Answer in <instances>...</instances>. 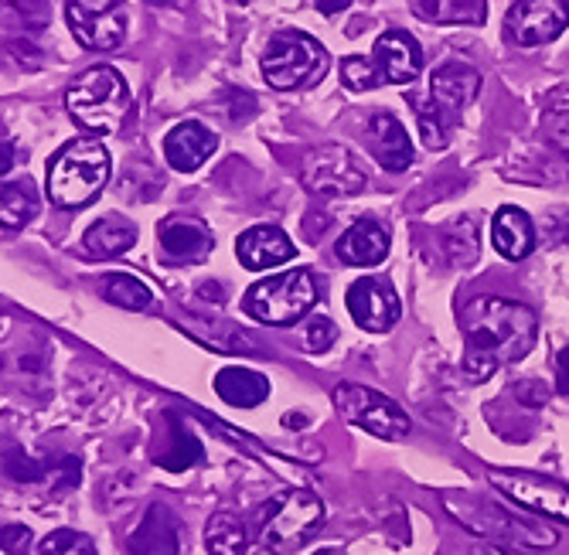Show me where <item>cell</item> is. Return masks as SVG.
I'll list each match as a JSON object with an SVG mask.
<instances>
[{
	"mask_svg": "<svg viewBox=\"0 0 569 555\" xmlns=\"http://www.w3.org/2000/svg\"><path fill=\"white\" fill-rule=\"evenodd\" d=\"M102 293H107L110 304L123 307V311H147L153 304V293L143 280L130 276V273H113L102 280Z\"/></svg>",
	"mask_w": 569,
	"mask_h": 555,
	"instance_id": "obj_30",
	"label": "cell"
},
{
	"mask_svg": "<svg viewBox=\"0 0 569 555\" xmlns=\"http://www.w3.org/2000/svg\"><path fill=\"white\" fill-rule=\"evenodd\" d=\"M137 242V225L123 215H107L86 229L82 245L89 256H120Z\"/></svg>",
	"mask_w": 569,
	"mask_h": 555,
	"instance_id": "obj_25",
	"label": "cell"
},
{
	"mask_svg": "<svg viewBox=\"0 0 569 555\" xmlns=\"http://www.w3.org/2000/svg\"><path fill=\"white\" fill-rule=\"evenodd\" d=\"M389 256V229L379 219H358L338 239V260L351 266H379Z\"/></svg>",
	"mask_w": 569,
	"mask_h": 555,
	"instance_id": "obj_20",
	"label": "cell"
},
{
	"mask_svg": "<svg viewBox=\"0 0 569 555\" xmlns=\"http://www.w3.org/2000/svg\"><path fill=\"white\" fill-rule=\"evenodd\" d=\"M348 311H351V317H355V324L361 331L382 334V331H389L399 321V311L402 307H399L396 290L386 280L361 276L348 290Z\"/></svg>",
	"mask_w": 569,
	"mask_h": 555,
	"instance_id": "obj_13",
	"label": "cell"
},
{
	"mask_svg": "<svg viewBox=\"0 0 569 555\" xmlns=\"http://www.w3.org/2000/svg\"><path fill=\"white\" fill-rule=\"evenodd\" d=\"M51 21V4L48 0H0V24L11 31H28L38 34Z\"/></svg>",
	"mask_w": 569,
	"mask_h": 555,
	"instance_id": "obj_28",
	"label": "cell"
},
{
	"mask_svg": "<svg viewBox=\"0 0 569 555\" xmlns=\"http://www.w3.org/2000/svg\"><path fill=\"white\" fill-rule=\"evenodd\" d=\"M488 481L508 501L519 504V508L569 525V487L566 484L539 477V474H522V471H491Z\"/></svg>",
	"mask_w": 569,
	"mask_h": 555,
	"instance_id": "obj_10",
	"label": "cell"
},
{
	"mask_svg": "<svg viewBox=\"0 0 569 555\" xmlns=\"http://www.w3.org/2000/svg\"><path fill=\"white\" fill-rule=\"evenodd\" d=\"M341 82H345V89H351V92H369V89L382 85V75H379V69H376L372 59H358V56H351V59L341 62Z\"/></svg>",
	"mask_w": 569,
	"mask_h": 555,
	"instance_id": "obj_33",
	"label": "cell"
},
{
	"mask_svg": "<svg viewBox=\"0 0 569 555\" xmlns=\"http://www.w3.org/2000/svg\"><path fill=\"white\" fill-rule=\"evenodd\" d=\"M204 545H209L212 555H246V528L236 515L219 512L209 518V528H204Z\"/></svg>",
	"mask_w": 569,
	"mask_h": 555,
	"instance_id": "obj_29",
	"label": "cell"
},
{
	"mask_svg": "<svg viewBox=\"0 0 569 555\" xmlns=\"http://www.w3.org/2000/svg\"><path fill=\"white\" fill-rule=\"evenodd\" d=\"M66 18L89 52H110L127 34V0H69Z\"/></svg>",
	"mask_w": 569,
	"mask_h": 555,
	"instance_id": "obj_9",
	"label": "cell"
},
{
	"mask_svg": "<svg viewBox=\"0 0 569 555\" xmlns=\"http://www.w3.org/2000/svg\"><path fill=\"white\" fill-rule=\"evenodd\" d=\"M18 164V147L14 143H0V181H4Z\"/></svg>",
	"mask_w": 569,
	"mask_h": 555,
	"instance_id": "obj_38",
	"label": "cell"
},
{
	"mask_svg": "<svg viewBox=\"0 0 569 555\" xmlns=\"http://www.w3.org/2000/svg\"><path fill=\"white\" fill-rule=\"evenodd\" d=\"M335 406L338 413L361 426L366 433L379 436V440H389V443H399L409 436V416L396 406L392 398H386L382 392L376 389H366V385H351V382H341L335 389Z\"/></svg>",
	"mask_w": 569,
	"mask_h": 555,
	"instance_id": "obj_8",
	"label": "cell"
},
{
	"mask_svg": "<svg viewBox=\"0 0 569 555\" xmlns=\"http://www.w3.org/2000/svg\"><path fill=\"white\" fill-rule=\"evenodd\" d=\"M41 555H96V545L89 535L76 532V528H56L38 548Z\"/></svg>",
	"mask_w": 569,
	"mask_h": 555,
	"instance_id": "obj_32",
	"label": "cell"
},
{
	"mask_svg": "<svg viewBox=\"0 0 569 555\" xmlns=\"http://www.w3.org/2000/svg\"><path fill=\"white\" fill-rule=\"evenodd\" d=\"M372 62H376L382 82H389V85L417 82V75L423 72L420 41L412 34H406V31H386L372 48Z\"/></svg>",
	"mask_w": 569,
	"mask_h": 555,
	"instance_id": "obj_16",
	"label": "cell"
},
{
	"mask_svg": "<svg viewBox=\"0 0 569 555\" xmlns=\"http://www.w3.org/2000/svg\"><path fill=\"white\" fill-rule=\"evenodd\" d=\"M515 398L526 402V406H542V402L549 398V389H546V382L526 379V382L515 385Z\"/></svg>",
	"mask_w": 569,
	"mask_h": 555,
	"instance_id": "obj_37",
	"label": "cell"
},
{
	"mask_svg": "<svg viewBox=\"0 0 569 555\" xmlns=\"http://www.w3.org/2000/svg\"><path fill=\"white\" fill-rule=\"evenodd\" d=\"M28 545H31V528H24V525H4V528H0V548H4V552L21 555Z\"/></svg>",
	"mask_w": 569,
	"mask_h": 555,
	"instance_id": "obj_35",
	"label": "cell"
},
{
	"mask_svg": "<svg viewBox=\"0 0 569 555\" xmlns=\"http://www.w3.org/2000/svg\"><path fill=\"white\" fill-rule=\"evenodd\" d=\"M325 501H318L310 491H283L263 515L260 525V545L273 555H290L300 545L315 538V532L325 522Z\"/></svg>",
	"mask_w": 569,
	"mask_h": 555,
	"instance_id": "obj_6",
	"label": "cell"
},
{
	"mask_svg": "<svg viewBox=\"0 0 569 555\" xmlns=\"http://www.w3.org/2000/svg\"><path fill=\"white\" fill-rule=\"evenodd\" d=\"M569 24V0H519L508 11V34L522 48L556 41Z\"/></svg>",
	"mask_w": 569,
	"mask_h": 555,
	"instance_id": "obj_12",
	"label": "cell"
},
{
	"mask_svg": "<svg viewBox=\"0 0 569 555\" xmlns=\"http://www.w3.org/2000/svg\"><path fill=\"white\" fill-rule=\"evenodd\" d=\"M328 72V52L318 38L303 31H280L263 52V75L273 89H300Z\"/></svg>",
	"mask_w": 569,
	"mask_h": 555,
	"instance_id": "obj_7",
	"label": "cell"
},
{
	"mask_svg": "<svg viewBox=\"0 0 569 555\" xmlns=\"http://www.w3.org/2000/svg\"><path fill=\"white\" fill-rule=\"evenodd\" d=\"M236 256L246 270L260 273V270H273V266H283L287 260H293V242L277 225H256L239 235Z\"/></svg>",
	"mask_w": 569,
	"mask_h": 555,
	"instance_id": "obj_19",
	"label": "cell"
},
{
	"mask_svg": "<svg viewBox=\"0 0 569 555\" xmlns=\"http://www.w3.org/2000/svg\"><path fill=\"white\" fill-rule=\"evenodd\" d=\"M147 4H171V0H147Z\"/></svg>",
	"mask_w": 569,
	"mask_h": 555,
	"instance_id": "obj_43",
	"label": "cell"
},
{
	"mask_svg": "<svg viewBox=\"0 0 569 555\" xmlns=\"http://www.w3.org/2000/svg\"><path fill=\"white\" fill-rule=\"evenodd\" d=\"M549 137L556 140L559 150H566V154H569V103L559 107L556 113H549Z\"/></svg>",
	"mask_w": 569,
	"mask_h": 555,
	"instance_id": "obj_36",
	"label": "cell"
},
{
	"mask_svg": "<svg viewBox=\"0 0 569 555\" xmlns=\"http://www.w3.org/2000/svg\"><path fill=\"white\" fill-rule=\"evenodd\" d=\"M216 392L236 410H252L270 395V379L252 369H222L216 375Z\"/></svg>",
	"mask_w": 569,
	"mask_h": 555,
	"instance_id": "obj_24",
	"label": "cell"
},
{
	"mask_svg": "<svg viewBox=\"0 0 569 555\" xmlns=\"http://www.w3.org/2000/svg\"><path fill=\"white\" fill-rule=\"evenodd\" d=\"M66 107L69 117L89 130V133H110L120 127L127 107H130V89L127 79L110 69V65H96L86 69L66 92Z\"/></svg>",
	"mask_w": 569,
	"mask_h": 555,
	"instance_id": "obj_3",
	"label": "cell"
},
{
	"mask_svg": "<svg viewBox=\"0 0 569 555\" xmlns=\"http://www.w3.org/2000/svg\"><path fill=\"white\" fill-rule=\"evenodd\" d=\"M219 147V137L198 123V120H188V123H178L168 137H164V161L181 171V174H191L198 171L204 161H209L216 154Z\"/></svg>",
	"mask_w": 569,
	"mask_h": 555,
	"instance_id": "obj_18",
	"label": "cell"
},
{
	"mask_svg": "<svg viewBox=\"0 0 569 555\" xmlns=\"http://www.w3.org/2000/svg\"><path fill=\"white\" fill-rule=\"evenodd\" d=\"M412 110H417V120H420V133H423V143L430 150H443L450 143V130H453V120L437 110L430 99H412Z\"/></svg>",
	"mask_w": 569,
	"mask_h": 555,
	"instance_id": "obj_31",
	"label": "cell"
},
{
	"mask_svg": "<svg viewBox=\"0 0 569 555\" xmlns=\"http://www.w3.org/2000/svg\"><path fill=\"white\" fill-rule=\"evenodd\" d=\"M318 304V283L310 270H290V273H277L270 280H260L246 290L242 311L260 321V324H273V327H287L297 324L310 307Z\"/></svg>",
	"mask_w": 569,
	"mask_h": 555,
	"instance_id": "obj_5",
	"label": "cell"
},
{
	"mask_svg": "<svg viewBox=\"0 0 569 555\" xmlns=\"http://www.w3.org/2000/svg\"><path fill=\"white\" fill-rule=\"evenodd\" d=\"M303 184L325 194V198H348L358 194L366 188V174L355 164V158L348 154L345 147H321V150H310L307 161H303Z\"/></svg>",
	"mask_w": 569,
	"mask_h": 555,
	"instance_id": "obj_11",
	"label": "cell"
},
{
	"mask_svg": "<svg viewBox=\"0 0 569 555\" xmlns=\"http://www.w3.org/2000/svg\"><path fill=\"white\" fill-rule=\"evenodd\" d=\"M478 92H481V72L475 65H468V62H443L433 72V79H430L427 99L457 123V117L475 103Z\"/></svg>",
	"mask_w": 569,
	"mask_h": 555,
	"instance_id": "obj_14",
	"label": "cell"
},
{
	"mask_svg": "<svg viewBox=\"0 0 569 555\" xmlns=\"http://www.w3.org/2000/svg\"><path fill=\"white\" fill-rule=\"evenodd\" d=\"M430 24H485L488 0H409Z\"/></svg>",
	"mask_w": 569,
	"mask_h": 555,
	"instance_id": "obj_26",
	"label": "cell"
},
{
	"mask_svg": "<svg viewBox=\"0 0 569 555\" xmlns=\"http://www.w3.org/2000/svg\"><path fill=\"white\" fill-rule=\"evenodd\" d=\"M556 372H559V392H566V395H569V347H562V351H559Z\"/></svg>",
	"mask_w": 569,
	"mask_h": 555,
	"instance_id": "obj_39",
	"label": "cell"
},
{
	"mask_svg": "<svg viewBox=\"0 0 569 555\" xmlns=\"http://www.w3.org/2000/svg\"><path fill=\"white\" fill-rule=\"evenodd\" d=\"M460 331H463L460 369L471 382H485L501 365L529 355L539 334V321L536 311H529L526 304H515V300L505 296H481L463 307Z\"/></svg>",
	"mask_w": 569,
	"mask_h": 555,
	"instance_id": "obj_1",
	"label": "cell"
},
{
	"mask_svg": "<svg viewBox=\"0 0 569 555\" xmlns=\"http://www.w3.org/2000/svg\"><path fill=\"white\" fill-rule=\"evenodd\" d=\"M130 555H178V522L164 504H153L133 528Z\"/></svg>",
	"mask_w": 569,
	"mask_h": 555,
	"instance_id": "obj_21",
	"label": "cell"
},
{
	"mask_svg": "<svg viewBox=\"0 0 569 555\" xmlns=\"http://www.w3.org/2000/svg\"><path fill=\"white\" fill-rule=\"evenodd\" d=\"M113 171L110 150L99 140H72L48 164V198L59 209H82L107 188Z\"/></svg>",
	"mask_w": 569,
	"mask_h": 555,
	"instance_id": "obj_2",
	"label": "cell"
},
{
	"mask_svg": "<svg viewBox=\"0 0 569 555\" xmlns=\"http://www.w3.org/2000/svg\"><path fill=\"white\" fill-rule=\"evenodd\" d=\"M447 512L475 535H488L495 542L508 545H529V548H549L556 545V532L546 528L536 518H519L515 512L491 504L478 494H447Z\"/></svg>",
	"mask_w": 569,
	"mask_h": 555,
	"instance_id": "obj_4",
	"label": "cell"
},
{
	"mask_svg": "<svg viewBox=\"0 0 569 555\" xmlns=\"http://www.w3.org/2000/svg\"><path fill=\"white\" fill-rule=\"evenodd\" d=\"M338 337V327L328 317H310V324L303 327V347L307 351H328Z\"/></svg>",
	"mask_w": 569,
	"mask_h": 555,
	"instance_id": "obj_34",
	"label": "cell"
},
{
	"mask_svg": "<svg viewBox=\"0 0 569 555\" xmlns=\"http://www.w3.org/2000/svg\"><path fill=\"white\" fill-rule=\"evenodd\" d=\"M372 154L376 161L386 168V171H406L412 164V143H409V133L406 127L389 117V113H379L372 117Z\"/></svg>",
	"mask_w": 569,
	"mask_h": 555,
	"instance_id": "obj_23",
	"label": "cell"
},
{
	"mask_svg": "<svg viewBox=\"0 0 569 555\" xmlns=\"http://www.w3.org/2000/svg\"><path fill=\"white\" fill-rule=\"evenodd\" d=\"M315 4H318L321 14H338V11H345L351 4V0H315Z\"/></svg>",
	"mask_w": 569,
	"mask_h": 555,
	"instance_id": "obj_40",
	"label": "cell"
},
{
	"mask_svg": "<svg viewBox=\"0 0 569 555\" xmlns=\"http://www.w3.org/2000/svg\"><path fill=\"white\" fill-rule=\"evenodd\" d=\"M315 555H345V548L331 545V548H321V552H315Z\"/></svg>",
	"mask_w": 569,
	"mask_h": 555,
	"instance_id": "obj_42",
	"label": "cell"
},
{
	"mask_svg": "<svg viewBox=\"0 0 569 555\" xmlns=\"http://www.w3.org/2000/svg\"><path fill=\"white\" fill-rule=\"evenodd\" d=\"M150 461L171 471V474H181L188 467H194L201 461V443L198 436L188 430V423L168 410L158 416V436H153V450H150Z\"/></svg>",
	"mask_w": 569,
	"mask_h": 555,
	"instance_id": "obj_15",
	"label": "cell"
},
{
	"mask_svg": "<svg viewBox=\"0 0 569 555\" xmlns=\"http://www.w3.org/2000/svg\"><path fill=\"white\" fill-rule=\"evenodd\" d=\"M491 245L511 263L526 260L532 252V245H536V232H532L529 215L522 209H511V205L498 209V215L491 222Z\"/></svg>",
	"mask_w": 569,
	"mask_h": 555,
	"instance_id": "obj_22",
	"label": "cell"
},
{
	"mask_svg": "<svg viewBox=\"0 0 569 555\" xmlns=\"http://www.w3.org/2000/svg\"><path fill=\"white\" fill-rule=\"evenodd\" d=\"M158 245H161V256L168 263H201V260H209L216 242H212L209 225H204L201 219L171 215L158 229Z\"/></svg>",
	"mask_w": 569,
	"mask_h": 555,
	"instance_id": "obj_17",
	"label": "cell"
},
{
	"mask_svg": "<svg viewBox=\"0 0 569 555\" xmlns=\"http://www.w3.org/2000/svg\"><path fill=\"white\" fill-rule=\"evenodd\" d=\"M471 555H505V552H501L498 545H478V548H475Z\"/></svg>",
	"mask_w": 569,
	"mask_h": 555,
	"instance_id": "obj_41",
	"label": "cell"
},
{
	"mask_svg": "<svg viewBox=\"0 0 569 555\" xmlns=\"http://www.w3.org/2000/svg\"><path fill=\"white\" fill-rule=\"evenodd\" d=\"M38 215V194L28 181L0 184V229H24Z\"/></svg>",
	"mask_w": 569,
	"mask_h": 555,
	"instance_id": "obj_27",
	"label": "cell"
}]
</instances>
